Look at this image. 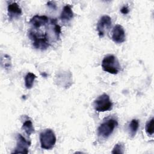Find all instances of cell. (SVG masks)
<instances>
[{
    "label": "cell",
    "instance_id": "5bb4252c",
    "mask_svg": "<svg viewBox=\"0 0 154 154\" xmlns=\"http://www.w3.org/2000/svg\"><path fill=\"white\" fill-rule=\"evenodd\" d=\"M22 129L25 131V133H26L28 136L31 135L32 133L34 132V128L32 123L31 121L29 120H26V121L23 123Z\"/></svg>",
    "mask_w": 154,
    "mask_h": 154
},
{
    "label": "cell",
    "instance_id": "8992f818",
    "mask_svg": "<svg viewBox=\"0 0 154 154\" xmlns=\"http://www.w3.org/2000/svg\"><path fill=\"white\" fill-rule=\"evenodd\" d=\"M112 25L111 19L109 16L104 15L100 17L97 24V31L100 37H103L111 28Z\"/></svg>",
    "mask_w": 154,
    "mask_h": 154
},
{
    "label": "cell",
    "instance_id": "8fae6325",
    "mask_svg": "<svg viewBox=\"0 0 154 154\" xmlns=\"http://www.w3.org/2000/svg\"><path fill=\"white\" fill-rule=\"evenodd\" d=\"M73 17V12L70 5H65L61 13L60 19L63 22H67L70 20Z\"/></svg>",
    "mask_w": 154,
    "mask_h": 154
},
{
    "label": "cell",
    "instance_id": "e0dca14e",
    "mask_svg": "<svg viewBox=\"0 0 154 154\" xmlns=\"http://www.w3.org/2000/svg\"><path fill=\"white\" fill-rule=\"evenodd\" d=\"M120 11L122 13L124 14H128L129 11V10L128 8V7L127 6H123L121 10H120Z\"/></svg>",
    "mask_w": 154,
    "mask_h": 154
},
{
    "label": "cell",
    "instance_id": "277c9868",
    "mask_svg": "<svg viewBox=\"0 0 154 154\" xmlns=\"http://www.w3.org/2000/svg\"><path fill=\"white\" fill-rule=\"evenodd\" d=\"M102 68L103 71L111 74H117L120 69V65L117 58L113 55L105 57L102 61Z\"/></svg>",
    "mask_w": 154,
    "mask_h": 154
},
{
    "label": "cell",
    "instance_id": "ac0fdd59",
    "mask_svg": "<svg viewBox=\"0 0 154 154\" xmlns=\"http://www.w3.org/2000/svg\"><path fill=\"white\" fill-rule=\"evenodd\" d=\"M47 4H48V6L50 8H53V9H55L56 8V5L54 4V3L52 2L49 1V2H48Z\"/></svg>",
    "mask_w": 154,
    "mask_h": 154
},
{
    "label": "cell",
    "instance_id": "4fadbf2b",
    "mask_svg": "<svg viewBox=\"0 0 154 154\" xmlns=\"http://www.w3.org/2000/svg\"><path fill=\"white\" fill-rule=\"evenodd\" d=\"M36 76L32 72H28L25 77V85L27 89H31L34 84Z\"/></svg>",
    "mask_w": 154,
    "mask_h": 154
},
{
    "label": "cell",
    "instance_id": "3957f363",
    "mask_svg": "<svg viewBox=\"0 0 154 154\" xmlns=\"http://www.w3.org/2000/svg\"><path fill=\"white\" fill-rule=\"evenodd\" d=\"M56 141L55 133L51 129H46L40 134V146L43 149L50 150L52 149L56 143Z\"/></svg>",
    "mask_w": 154,
    "mask_h": 154
},
{
    "label": "cell",
    "instance_id": "6da1fadb",
    "mask_svg": "<svg viewBox=\"0 0 154 154\" xmlns=\"http://www.w3.org/2000/svg\"><path fill=\"white\" fill-rule=\"evenodd\" d=\"M28 36L32 40V45L35 49L45 50L51 45L50 38L47 32H40L31 29L29 31Z\"/></svg>",
    "mask_w": 154,
    "mask_h": 154
},
{
    "label": "cell",
    "instance_id": "9c48e42d",
    "mask_svg": "<svg viewBox=\"0 0 154 154\" xmlns=\"http://www.w3.org/2000/svg\"><path fill=\"white\" fill-rule=\"evenodd\" d=\"M49 20L50 19L46 16L35 15L31 19L29 23L32 26V28H39L46 25Z\"/></svg>",
    "mask_w": 154,
    "mask_h": 154
},
{
    "label": "cell",
    "instance_id": "30bf717a",
    "mask_svg": "<svg viewBox=\"0 0 154 154\" xmlns=\"http://www.w3.org/2000/svg\"><path fill=\"white\" fill-rule=\"evenodd\" d=\"M8 15L10 19L17 18L22 14V9L16 2H12L8 4L7 7Z\"/></svg>",
    "mask_w": 154,
    "mask_h": 154
},
{
    "label": "cell",
    "instance_id": "7a4b0ae2",
    "mask_svg": "<svg viewBox=\"0 0 154 154\" xmlns=\"http://www.w3.org/2000/svg\"><path fill=\"white\" fill-rule=\"evenodd\" d=\"M118 125L117 120L114 118H107L97 128V135L103 138H108Z\"/></svg>",
    "mask_w": 154,
    "mask_h": 154
},
{
    "label": "cell",
    "instance_id": "52a82bcc",
    "mask_svg": "<svg viewBox=\"0 0 154 154\" xmlns=\"http://www.w3.org/2000/svg\"><path fill=\"white\" fill-rule=\"evenodd\" d=\"M31 146V142L26 140L21 134L17 135L16 147L11 153H28V148Z\"/></svg>",
    "mask_w": 154,
    "mask_h": 154
},
{
    "label": "cell",
    "instance_id": "5b68a950",
    "mask_svg": "<svg viewBox=\"0 0 154 154\" xmlns=\"http://www.w3.org/2000/svg\"><path fill=\"white\" fill-rule=\"evenodd\" d=\"M94 107L97 112H105L111 110L112 108V103L109 96L103 93L98 96L94 101Z\"/></svg>",
    "mask_w": 154,
    "mask_h": 154
},
{
    "label": "cell",
    "instance_id": "ba28073f",
    "mask_svg": "<svg viewBox=\"0 0 154 154\" xmlns=\"http://www.w3.org/2000/svg\"><path fill=\"white\" fill-rule=\"evenodd\" d=\"M112 40L116 43H122L125 41V32L122 25L118 24L114 26L112 32Z\"/></svg>",
    "mask_w": 154,
    "mask_h": 154
},
{
    "label": "cell",
    "instance_id": "2e32d148",
    "mask_svg": "<svg viewBox=\"0 0 154 154\" xmlns=\"http://www.w3.org/2000/svg\"><path fill=\"white\" fill-rule=\"evenodd\" d=\"M124 149H125V147H124V145L123 144L117 143L114 146L111 153H112L123 154L124 153Z\"/></svg>",
    "mask_w": 154,
    "mask_h": 154
},
{
    "label": "cell",
    "instance_id": "9a60e30c",
    "mask_svg": "<svg viewBox=\"0 0 154 154\" xmlns=\"http://www.w3.org/2000/svg\"><path fill=\"white\" fill-rule=\"evenodd\" d=\"M153 123H154V119L152 117L150 119L146 124V132L149 135H152L153 134Z\"/></svg>",
    "mask_w": 154,
    "mask_h": 154
},
{
    "label": "cell",
    "instance_id": "7c38bea8",
    "mask_svg": "<svg viewBox=\"0 0 154 154\" xmlns=\"http://www.w3.org/2000/svg\"><path fill=\"white\" fill-rule=\"evenodd\" d=\"M139 128V121L137 119H132L129 125L128 129L130 136L133 138L135 135Z\"/></svg>",
    "mask_w": 154,
    "mask_h": 154
}]
</instances>
